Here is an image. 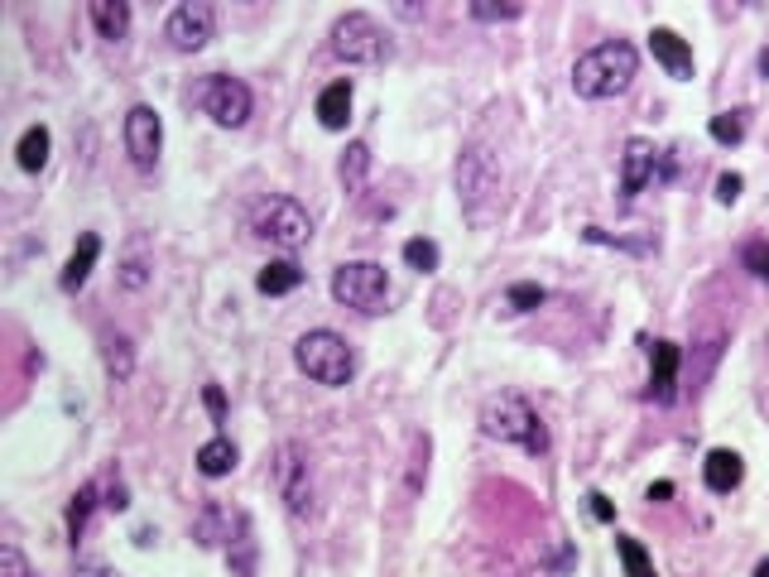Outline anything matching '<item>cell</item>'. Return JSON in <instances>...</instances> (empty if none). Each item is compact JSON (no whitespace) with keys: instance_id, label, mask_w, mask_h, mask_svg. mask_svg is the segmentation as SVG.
<instances>
[{"instance_id":"obj_31","label":"cell","mask_w":769,"mask_h":577,"mask_svg":"<svg viewBox=\"0 0 769 577\" xmlns=\"http://www.w3.org/2000/svg\"><path fill=\"white\" fill-rule=\"evenodd\" d=\"M0 577H34L29 558H25V553H20L15 539H10V544H0Z\"/></svg>"},{"instance_id":"obj_2","label":"cell","mask_w":769,"mask_h":577,"mask_svg":"<svg viewBox=\"0 0 769 577\" xmlns=\"http://www.w3.org/2000/svg\"><path fill=\"white\" fill-rule=\"evenodd\" d=\"M500 188H505L500 159L481 140H472L457 159V198H462V212H467L472 226H486L500 212Z\"/></svg>"},{"instance_id":"obj_21","label":"cell","mask_w":769,"mask_h":577,"mask_svg":"<svg viewBox=\"0 0 769 577\" xmlns=\"http://www.w3.org/2000/svg\"><path fill=\"white\" fill-rule=\"evenodd\" d=\"M49 149H53V135H49V125H29V131L20 135V145H15V159H20V169H25V173H39L44 164H49Z\"/></svg>"},{"instance_id":"obj_15","label":"cell","mask_w":769,"mask_h":577,"mask_svg":"<svg viewBox=\"0 0 769 577\" xmlns=\"http://www.w3.org/2000/svg\"><path fill=\"white\" fill-rule=\"evenodd\" d=\"M97 256H101V236H97V231H83L77 246H73V256H68V265H63V274H58V284H63L68 294H77V288L91 280V265H97Z\"/></svg>"},{"instance_id":"obj_27","label":"cell","mask_w":769,"mask_h":577,"mask_svg":"<svg viewBox=\"0 0 769 577\" xmlns=\"http://www.w3.org/2000/svg\"><path fill=\"white\" fill-rule=\"evenodd\" d=\"M131 371H135V352H131V337H107V376L121 385V380H131Z\"/></svg>"},{"instance_id":"obj_7","label":"cell","mask_w":769,"mask_h":577,"mask_svg":"<svg viewBox=\"0 0 769 577\" xmlns=\"http://www.w3.org/2000/svg\"><path fill=\"white\" fill-rule=\"evenodd\" d=\"M188 101H193V107L203 111V115H212L221 131H241V125L251 121V107H255L251 87L241 83V77H227V73L197 77L193 91H188Z\"/></svg>"},{"instance_id":"obj_13","label":"cell","mask_w":769,"mask_h":577,"mask_svg":"<svg viewBox=\"0 0 769 577\" xmlns=\"http://www.w3.org/2000/svg\"><path fill=\"white\" fill-rule=\"evenodd\" d=\"M679 366H683L679 342L649 346V400L655 404H673V395H679Z\"/></svg>"},{"instance_id":"obj_3","label":"cell","mask_w":769,"mask_h":577,"mask_svg":"<svg viewBox=\"0 0 769 577\" xmlns=\"http://www.w3.org/2000/svg\"><path fill=\"white\" fill-rule=\"evenodd\" d=\"M481 429L486 438H496V443H515L524 447L529 457H544L549 453V429H544L539 409H534L524 395H491L481 404Z\"/></svg>"},{"instance_id":"obj_29","label":"cell","mask_w":769,"mask_h":577,"mask_svg":"<svg viewBox=\"0 0 769 577\" xmlns=\"http://www.w3.org/2000/svg\"><path fill=\"white\" fill-rule=\"evenodd\" d=\"M712 140L717 145H741L745 140V111H721V115H712Z\"/></svg>"},{"instance_id":"obj_11","label":"cell","mask_w":769,"mask_h":577,"mask_svg":"<svg viewBox=\"0 0 769 577\" xmlns=\"http://www.w3.org/2000/svg\"><path fill=\"white\" fill-rule=\"evenodd\" d=\"M159 149H164V121L155 107H131L125 111V155L139 173H149L159 164Z\"/></svg>"},{"instance_id":"obj_1","label":"cell","mask_w":769,"mask_h":577,"mask_svg":"<svg viewBox=\"0 0 769 577\" xmlns=\"http://www.w3.org/2000/svg\"><path fill=\"white\" fill-rule=\"evenodd\" d=\"M635 73H639V53L631 49V44L611 39V44L587 49L573 63V91L582 101H611L635 83Z\"/></svg>"},{"instance_id":"obj_32","label":"cell","mask_w":769,"mask_h":577,"mask_svg":"<svg viewBox=\"0 0 769 577\" xmlns=\"http://www.w3.org/2000/svg\"><path fill=\"white\" fill-rule=\"evenodd\" d=\"M544 298H549V294H544V288H539V284H510V294H505V304H510V308H515V314H529V308H539V304H544Z\"/></svg>"},{"instance_id":"obj_24","label":"cell","mask_w":769,"mask_h":577,"mask_svg":"<svg viewBox=\"0 0 769 577\" xmlns=\"http://www.w3.org/2000/svg\"><path fill=\"white\" fill-rule=\"evenodd\" d=\"M97 495H101V487H97V481H87V487L73 495V505H68V539H73V544L87 535V519H91V511L101 505Z\"/></svg>"},{"instance_id":"obj_12","label":"cell","mask_w":769,"mask_h":577,"mask_svg":"<svg viewBox=\"0 0 769 577\" xmlns=\"http://www.w3.org/2000/svg\"><path fill=\"white\" fill-rule=\"evenodd\" d=\"M212 34H217V10L207 5V0H188V5H179L169 15V25H164V39L179 53L207 49V44H212Z\"/></svg>"},{"instance_id":"obj_34","label":"cell","mask_w":769,"mask_h":577,"mask_svg":"<svg viewBox=\"0 0 769 577\" xmlns=\"http://www.w3.org/2000/svg\"><path fill=\"white\" fill-rule=\"evenodd\" d=\"M741 188H745V179H741V173H721V179H717V202H736L741 198Z\"/></svg>"},{"instance_id":"obj_30","label":"cell","mask_w":769,"mask_h":577,"mask_svg":"<svg viewBox=\"0 0 769 577\" xmlns=\"http://www.w3.org/2000/svg\"><path fill=\"white\" fill-rule=\"evenodd\" d=\"M741 260H745V270H750L755 280L769 284V241H745V246H741Z\"/></svg>"},{"instance_id":"obj_25","label":"cell","mask_w":769,"mask_h":577,"mask_svg":"<svg viewBox=\"0 0 769 577\" xmlns=\"http://www.w3.org/2000/svg\"><path fill=\"white\" fill-rule=\"evenodd\" d=\"M337 173H342L346 193H361V188H366V173H370V145H361V140L346 145V155H342V164H337Z\"/></svg>"},{"instance_id":"obj_16","label":"cell","mask_w":769,"mask_h":577,"mask_svg":"<svg viewBox=\"0 0 769 577\" xmlns=\"http://www.w3.org/2000/svg\"><path fill=\"white\" fill-rule=\"evenodd\" d=\"M741 477H745L741 453H731V447H712V453H707V462H703V481H707V491L727 495V491H736V487H741Z\"/></svg>"},{"instance_id":"obj_5","label":"cell","mask_w":769,"mask_h":577,"mask_svg":"<svg viewBox=\"0 0 769 577\" xmlns=\"http://www.w3.org/2000/svg\"><path fill=\"white\" fill-rule=\"evenodd\" d=\"M294 361H298L303 376L318 380V385H328V390L352 385V376H356V352H352V342L337 337V332H328V328L303 332V337L294 342Z\"/></svg>"},{"instance_id":"obj_4","label":"cell","mask_w":769,"mask_h":577,"mask_svg":"<svg viewBox=\"0 0 769 577\" xmlns=\"http://www.w3.org/2000/svg\"><path fill=\"white\" fill-rule=\"evenodd\" d=\"M328 49H332L337 63H346V67H380V63L394 58V39L376 15H366V10H346L328 34Z\"/></svg>"},{"instance_id":"obj_26","label":"cell","mask_w":769,"mask_h":577,"mask_svg":"<svg viewBox=\"0 0 769 577\" xmlns=\"http://www.w3.org/2000/svg\"><path fill=\"white\" fill-rule=\"evenodd\" d=\"M615 553H621V563H625V577H655V563H649V553H645L639 539L615 535Z\"/></svg>"},{"instance_id":"obj_18","label":"cell","mask_w":769,"mask_h":577,"mask_svg":"<svg viewBox=\"0 0 769 577\" xmlns=\"http://www.w3.org/2000/svg\"><path fill=\"white\" fill-rule=\"evenodd\" d=\"M318 121L322 131H346V121H352V83H328L318 97Z\"/></svg>"},{"instance_id":"obj_6","label":"cell","mask_w":769,"mask_h":577,"mask_svg":"<svg viewBox=\"0 0 769 577\" xmlns=\"http://www.w3.org/2000/svg\"><path fill=\"white\" fill-rule=\"evenodd\" d=\"M251 231L279 250H303L313 241V217L303 212V202L274 193V198H260L251 207Z\"/></svg>"},{"instance_id":"obj_20","label":"cell","mask_w":769,"mask_h":577,"mask_svg":"<svg viewBox=\"0 0 769 577\" xmlns=\"http://www.w3.org/2000/svg\"><path fill=\"white\" fill-rule=\"evenodd\" d=\"M149 280H155V260H149V250H145V236H135L131 241V250H125V260H121V274H115V284L125 288V294H139Z\"/></svg>"},{"instance_id":"obj_10","label":"cell","mask_w":769,"mask_h":577,"mask_svg":"<svg viewBox=\"0 0 769 577\" xmlns=\"http://www.w3.org/2000/svg\"><path fill=\"white\" fill-rule=\"evenodd\" d=\"M673 179V155H663L649 140H631L621 159V198L635 202L649 183H669Z\"/></svg>"},{"instance_id":"obj_28","label":"cell","mask_w":769,"mask_h":577,"mask_svg":"<svg viewBox=\"0 0 769 577\" xmlns=\"http://www.w3.org/2000/svg\"><path fill=\"white\" fill-rule=\"evenodd\" d=\"M438 260H442L438 241H428V236H414V241H404V265H410V270L428 274V270H438Z\"/></svg>"},{"instance_id":"obj_33","label":"cell","mask_w":769,"mask_h":577,"mask_svg":"<svg viewBox=\"0 0 769 577\" xmlns=\"http://www.w3.org/2000/svg\"><path fill=\"white\" fill-rule=\"evenodd\" d=\"M472 20H486V25H496V20H520L524 10L520 5H467Z\"/></svg>"},{"instance_id":"obj_17","label":"cell","mask_w":769,"mask_h":577,"mask_svg":"<svg viewBox=\"0 0 769 577\" xmlns=\"http://www.w3.org/2000/svg\"><path fill=\"white\" fill-rule=\"evenodd\" d=\"M87 15L101 39H111V44H121L125 34H131V5H125V0H91Z\"/></svg>"},{"instance_id":"obj_39","label":"cell","mask_w":769,"mask_h":577,"mask_svg":"<svg viewBox=\"0 0 769 577\" xmlns=\"http://www.w3.org/2000/svg\"><path fill=\"white\" fill-rule=\"evenodd\" d=\"M77 577H111V573H107V568H83Z\"/></svg>"},{"instance_id":"obj_37","label":"cell","mask_w":769,"mask_h":577,"mask_svg":"<svg viewBox=\"0 0 769 577\" xmlns=\"http://www.w3.org/2000/svg\"><path fill=\"white\" fill-rule=\"evenodd\" d=\"M101 505H107V511H131V491H125L121 481H111V487H107V501H101Z\"/></svg>"},{"instance_id":"obj_9","label":"cell","mask_w":769,"mask_h":577,"mask_svg":"<svg viewBox=\"0 0 769 577\" xmlns=\"http://www.w3.org/2000/svg\"><path fill=\"white\" fill-rule=\"evenodd\" d=\"M274 491L294 519L318 515V487H313V462L303 443H279L274 453Z\"/></svg>"},{"instance_id":"obj_14","label":"cell","mask_w":769,"mask_h":577,"mask_svg":"<svg viewBox=\"0 0 769 577\" xmlns=\"http://www.w3.org/2000/svg\"><path fill=\"white\" fill-rule=\"evenodd\" d=\"M649 53H655V63L669 77H679V83L693 77V49H687V39H679L673 29H663V25L649 29Z\"/></svg>"},{"instance_id":"obj_19","label":"cell","mask_w":769,"mask_h":577,"mask_svg":"<svg viewBox=\"0 0 769 577\" xmlns=\"http://www.w3.org/2000/svg\"><path fill=\"white\" fill-rule=\"evenodd\" d=\"M236 443H231V438H207L203 447H197V471H203L207 481H217V477H231V471H236Z\"/></svg>"},{"instance_id":"obj_38","label":"cell","mask_w":769,"mask_h":577,"mask_svg":"<svg viewBox=\"0 0 769 577\" xmlns=\"http://www.w3.org/2000/svg\"><path fill=\"white\" fill-rule=\"evenodd\" d=\"M673 495V481H655V487H649V501H669Z\"/></svg>"},{"instance_id":"obj_23","label":"cell","mask_w":769,"mask_h":577,"mask_svg":"<svg viewBox=\"0 0 769 577\" xmlns=\"http://www.w3.org/2000/svg\"><path fill=\"white\" fill-rule=\"evenodd\" d=\"M298 284H303V270H298L294 260H270L260 274H255V288H260V294H270V298L294 294Z\"/></svg>"},{"instance_id":"obj_35","label":"cell","mask_w":769,"mask_h":577,"mask_svg":"<svg viewBox=\"0 0 769 577\" xmlns=\"http://www.w3.org/2000/svg\"><path fill=\"white\" fill-rule=\"evenodd\" d=\"M587 511H591V519H601V525H611V519H615V505L606 501L601 491H591V495H587Z\"/></svg>"},{"instance_id":"obj_41","label":"cell","mask_w":769,"mask_h":577,"mask_svg":"<svg viewBox=\"0 0 769 577\" xmlns=\"http://www.w3.org/2000/svg\"><path fill=\"white\" fill-rule=\"evenodd\" d=\"M760 73H765V77H769V49H765V53H760Z\"/></svg>"},{"instance_id":"obj_8","label":"cell","mask_w":769,"mask_h":577,"mask_svg":"<svg viewBox=\"0 0 769 577\" xmlns=\"http://www.w3.org/2000/svg\"><path fill=\"white\" fill-rule=\"evenodd\" d=\"M332 298L342 308H356V314H384V298H390V274L376 260H346L332 270Z\"/></svg>"},{"instance_id":"obj_36","label":"cell","mask_w":769,"mask_h":577,"mask_svg":"<svg viewBox=\"0 0 769 577\" xmlns=\"http://www.w3.org/2000/svg\"><path fill=\"white\" fill-rule=\"evenodd\" d=\"M203 404L212 409V419H217V423L227 419V395H221V385H203Z\"/></svg>"},{"instance_id":"obj_40","label":"cell","mask_w":769,"mask_h":577,"mask_svg":"<svg viewBox=\"0 0 769 577\" xmlns=\"http://www.w3.org/2000/svg\"><path fill=\"white\" fill-rule=\"evenodd\" d=\"M755 577H769V558H760V563H755Z\"/></svg>"},{"instance_id":"obj_22","label":"cell","mask_w":769,"mask_h":577,"mask_svg":"<svg viewBox=\"0 0 769 577\" xmlns=\"http://www.w3.org/2000/svg\"><path fill=\"white\" fill-rule=\"evenodd\" d=\"M227 558L236 577H255V529L251 515H236V539H227Z\"/></svg>"}]
</instances>
